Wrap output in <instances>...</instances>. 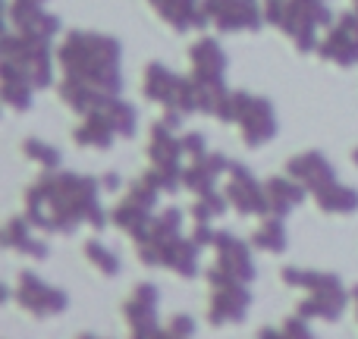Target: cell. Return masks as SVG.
Wrapping results in <instances>:
<instances>
[{"label":"cell","mask_w":358,"mask_h":339,"mask_svg":"<svg viewBox=\"0 0 358 339\" xmlns=\"http://www.w3.org/2000/svg\"><path fill=\"white\" fill-rule=\"evenodd\" d=\"M101 179L85 173H57L44 170L25 192V217L41 233H76L79 226L104 229L110 214L101 204Z\"/></svg>","instance_id":"1"},{"label":"cell","mask_w":358,"mask_h":339,"mask_svg":"<svg viewBox=\"0 0 358 339\" xmlns=\"http://www.w3.org/2000/svg\"><path fill=\"white\" fill-rule=\"evenodd\" d=\"M120 60H123V44L104 31H66V38L57 48V63L63 66V75H73V79L85 82L110 98L123 94Z\"/></svg>","instance_id":"2"},{"label":"cell","mask_w":358,"mask_h":339,"mask_svg":"<svg viewBox=\"0 0 358 339\" xmlns=\"http://www.w3.org/2000/svg\"><path fill=\"white\" fill-rule=\"evenodd\" d=\"M330 0H264L267 25L289 35L299 54H317L321 29H330L336 22Z\"/></svg>","instance_id":"3"},{"label":"cell","mask_w":358,"mask_h":339,"mask_svg":"<svg viewBox=\"0 0 358 339\" xmlns=\"http://www.w3.org/2000/svg\"><path fill=\"white\" fill-rule=\"evenodd\" d=\"M220 123L227 126H239L242 129V145L252 151L264 148L267 142H273L280 132V120L273 110V101L264 94H252V92H229L227 104L217 110Z\"/></svg>","instance_id":"4"},{"label":"cell","mask_w":358,"mask_h":339,"mask_svg":"<svg viewBox=\"0 0 358 339\" xmlns=\"http://www.w3.org/2000/svg\"><path fill=\"white\" fill-rule=\"evenodd\" d=\"M0 54L3 60H13L25 75L31 79V85L41 92V88L54 85V57L57 50H50V41L44 38H31L19 29H10L0 41Z\"/></svg>","instance_id":"5"},{"label":"cell","mask_w":358,"mask_h":339,"mask_svg":"<svg viewBox=\"0 0 358 339\" xmlns=\"http://www.w3.org/2000/svg\"><path fill=\"white\" fill-rule=\"evenodd\" d=\"M16 305L25 308L31 317L44 321V317H57L69 308V296L60 289V286L48 283L41 280L35 271H22L19 273V283H16Z\"/></svg>","instance_id":"6"},{"label":"cell","mask_w":358,"mask_h":339,"mask_svg":"<svg viewBox=\"0 0 358 339\" xmlns=\"http://www.w3.org/2000/svg\"><path fill=\"white\" fill-rule=\"evenodd\" d=\"M223 195H227L229 208L239 210L242 217L271 214V201H267L264 182H258V176L239 161H233V167L227 173V189H223Z\"/></svg>","instance_id":"7"},{"label":"cell","mask_w":358,"mask_h":339,"mask_svg":"<svg viewBox=\"0 0 358 339\" xmlns=\"http://www.w3.org/2000/svg\"><path fill=\"white\" fill-rule=\"evenodd\" d=\"M204 13H208L210 25L217 31H258L267 25L264 3L258 0H201Z\"/></svg>","instance_id":"8"},{"label":"cell","mask_w":358,"mask_h":339,"mask_svg":"<svg viewBox=\"0 0 358 339\" xmlns=\"http://www.w3.org/2000/svg\"><path fill=\"white\" fill-rule=\"evenodd\" d=\"M317 54H321V60L336 63L343 69L358 66V10L355 6L336 16V22L330 25L327 35L317 44Z\"/></svg>","instance_id":"9"},{"label":"cell","mask_w":358,"mask_h":339,"mask_svg":"<svg viewBox=\"0 0 358 339\" xmlns=\"http://www.w3.org/2000/svg\"><path fill=\"white\" fill-rule=\"evenodd\" d=\"M157 305H161V289L155 283H138L132 289L129 302L123 305V317L129 324L136 339H161L167 336L164 327L157 324Z\"/></svg>","instance_id":"10"},{"label":"cell","mask_w":358,"mask_h":339,"mask_svg":"<svg viewBox=\"0 0 358 339\" xmlns=\"http://www.w3.org/2000/svg\"><path fill=\"white\" fill-rule=\"evenodd\" d=\"M252 242L239 239L233 229H217V242H214V252H217V261L223 271L229 273L233 280L239 283H255L258 277V267H255V258H252Z\"/></svg>","instance_id":"11"},{"label":"cell","mask_w":358,"mask_h":339,"mask_svg":"<svg viewBox=\"0 0 358 339\" xmlns=\"http://www.w3.org/2000/svg\"><path fill=\"white\" fill-rule=\"evenodd\" d=\"M248 308H252V292H248V283H233V286L210 289L208 324L210 327H236V324L245 321Z\"/></svg>","instance_id":"12"},{"label":"cell","mask_w":358,"mask_h":339,"mask_svg":"<svg viewBox=\"0 0 358 339\" xmlns=\"http://www.w3.org/2000/svg\"><path fill=\"white\" fill-rule=\"evenodd\" d=\"M352 302L349 289L343 283L336 286H324V289H315L296 305L299 315L308 317V321H327V324H336L343 315H346V305Z\"/></svg>","instance_id":"13"},{"label":"cell","mask_w":358,"mask_h":339,"mask_svg":"<svg viewBox=\"0 0 358 339\" xmlns=\"http://www.w3.org/2000/svg\"><path fill=\"white\" fill-rule=\"evenodd\" d=\"M233 161L227 154H217V151H204V154L192 157V164L182 170V189H189L192 195H204V192L217 189V179L223 173H229Z\"/></svg>","instance_id":"14"},{"label":"cell","mask_w":358,"mask_h":339,"mask_svg":"<svg viewBox=\"0 0 358 339\" xmlns=\"http://www.w3.org/2000/svg\"><path fill=\"white\" fill-rule=\"evenodd\" d=\"M286 173H289L292 179H299V182H302L311 195H315V192H321L324 185L336 182V167L327 161V154H321V151H305V154L289 157Z\"/></svg>","instance_id":"15"},{"label":"cell","mask_w":358,"mask_h":339,"mask_svg":"<svg viewBox=\"0 0 358 339\" xmlns=\"http://www.w3.org/2000/svg\"><path fill=\"white\" fill-rule=\"evenodd\" d=\"M155 13L176 31H204L210 25L208 13H204L201 0H148Z\"/></svg>","instance_id":"16"},{"label":"cell","mask_w":358,"mask_h":339,"mask_svg":"<svg viewBox=\"0 0 358 339\" xmlns=\"http://www.w3.org/2000/svg\"><path fill=\"white\" fill-rule=\"evenodd\" d=\"M35 223L29 220V217H13V220H6L3 226V248H10V252H19L25 254V258H35V261H48L50 258V245L44 239H38L35 236Z\"/></svg>","instance_id":"17"},{"label":"cell","mask_w":358,"mask_h":339,"mask_svg":"<svg viewBox=\"0 0 358 339\" xmlns=\"http://www.w3.org/2000/svg\"><path fill=\"white\" fill-rule=\"evenodd\" d=\"M189 60H192V75H198V79H227L229 60L217 38L201 35L189 48Z\"/></svg>","instance_id":"18"},{"label":"cell","mask_w":358,"mask_h":339,"mask_svg":"<svg viewBox=\"0 0 358 339\" xmlns=\"http://www.w3.org/2000/svg\"><path fill=\"white\" fill-rule=\"evenodd\" d=\"M264 192H267V201H271V214H277V217H289L292 210L311 195L299 179L289 176V173L264 179Z\"/></svg>","instance_id":"19"},{"label":"cell","mask_w":358,"mask_h":339,"mask_svg":"<svg viewBox=\"0 0 358 339\" xmlns=\"http://www.w3.org/2000/svg\"><path fill=\"white\" fill-rule=\"evenodd\" d=\"M0 79H3V85H0L3 104L13 107V110H29L31 101H35V92H38V88L31 85L29 75H25L13 60H0Z\"/></svg>","instance_id":"20"},{"label":"cell","mask_w":358,"mask_h":339,"mask_svg":"<svg viewBox=\"0 0 358 339\" xmlns=\"http://www.w3.org/2000/svg\"><path fill=\"white\" fill-rule=\"evenodd\" d=\"M57 94H60L63 104H66L73 113H79V117H88V113L98 110V107L110 98V94L98 92V88L73 79V75H63V82H57Z\"/></svg>","instance_id":"21"},{"label":"cell","mask_w":358,"mask_h":339,"mask_svg":"<svg viewBox=\"0 0 358 339\" xmlns=\"http://www.w3.org/2000/svg\"><path fill=\"white\" fill-rule=\"evenodd\" d=\"M198 254H201V245H198L192 236H179V239H173L164 248V267L173 271L176 277H182V280H195L198 273H201Z\"/></svg>","instance_id":"22"},{"label":"cell","mask_w":358,"mask_h":339,"mask_svg":"<svg viewBox=\"0 0 358 339\" xmlns=\"http://www.w3.org/2000/svg\"><path fill=\"white\" fill-rule=\"evenodd\" d=\"M117 138H120V136L113 132V126L107 123L101 113H88V117H82V123L73 129V142L79 145V148L110 151Z\"/></svg>","instance_id":"23"},{"label":"cell","mask_w":358,"mask_h":339,"mask_svg":"<svg viewBox=\"0 0 358 339\" xmlns=\"http://www.w3.org/2000/svg\"><path fill=\"white\" fill-rule=\"evenodd\" d=\"M151 217H155V210L151 208H145L142 201H136V198H120L117 204H113V210H110V223L117 229H123L126 236H136V233H142L145 226L151 223Z\"/></svg>","instance_id":"24"},{"label":"cell","mask_w":358,"mask_h":339,"mask_svg":"<svg viewBox=\"0 0 358 339\" xmlns=\"http://www.w3.org/2000/svg\"><path fill=\"white\" fill-rule=\"evenodd\" d=\"M248 242H252L258 252H264V254H283L286 248H289V233H286L283 217H277V214L261 217L258 229L252 233V239Z\"/></svg>","instance_id":"25"},{"label":"cell","mask_w":358,"mask_h":339,"mask_svg":"<svg viewBox=\"0 0 358 339\" xmlns=\"http://www.w3.org/2000/svg\"><path fill=\"white\" fill-rule=\"evenodd\" d=\"M92 113H101V117L113 126V132H117L120 138H132L138 132V110L129 104V101L120 98V94L117 98H107L104 104H101L98 110H92Z\"/></svg>","instance_id":"26"},{"label":"cell","mask_w":358,"mask_h":339,"mask_svg":"<svg viewBox=\"0 0 358 339\" xmlns=\"http://www.w3.org/2000/svg\"><path fill=\"white\" fill-rule=\"evenodd\" d=\"M315 201L324 214H355L358 210V189L352 185H343L340 179L330 185H324L321 192H315Z\"/></svg>","instance_id":"27"},{"label":"cell","mask_w":358,"mask_h":339,"mask_svg":"<svg viewBox=\"0 0 358 339\" xmlns=\"http://www.w3.org/2000/svg\"><path fill=\"white\" fill-rule=\"evenodd\" d=\"M179 75L173 69H167L161 60H151L148 66H145V82H142V94L148 101H155V104L164 107V101L170 98V92H173Z\"/></svg>","instance_id":"28"},{"label":"cell","mask_w":358,"mask_h":339,"mask_svg":"<svg viewBox=\"0 0 358 339\" xmlns=\"http://www.w3.org/2000/svg\"><path fill=\"white\" fill-rule=\"evenodd\" d=\"M283 283L292 286V289H305V292H315V289H324V286H336L343 283L340 273H327V271H311V267H283Z\"/></svg>","instance_id":"29"},{"label":"cell","mask_w":358,"mask_h":339,"mask_svg":"<svg viewBox=\"0 0 358 339\" xmlns=\"http://www.w3.org/2000/svg\"><path fill=\"white\" fill-rule=\"evenodd\" d=\"M85 258H88V264H92L94 271H101V277H117V273L123 271V261L117 258V252L107 248L101 239H88L85 242Z\"/></svg>","instance_id":"30"},{"label":"cell","mask_w":358,"mask_h":339,"mask_svg":"<svg viewBox=\"0 0 358 339\" xmlns=\"http://www.w3.org/2000/svg\"><path fill=\"white\" fill-rule=\"evenodd\" d=\"M227 208H229L227 195L214 189V192H204V195H195V204L189 208V214L195 223H210V220L227 214Z\"/></svg>","instance_id":"31"},{"label":"cell","mask_w":358,"mask_h":339,"mask_svg":"<svg viewBox=\"0 0 358 339\" xmlns=\"http://www.w3.org/2000/svg\"><path fill=\"white\" fill-rule=\"evenodd\" d=\"M22 154L29 157V161H35V164H41L44 170H60V164H63V154H60V148L57 145H48V142H41V138H25L22 142Z\"/></svg>","instance_id":"32"},{"label":"cell","mask_w":358,"mask_h":339,"mask_svg":"<svg viewBox=\"0 0 358 339\" xmlns=\"http://www.w3.org/2000/svg\"><path fill=\"white\" fill-rule=\"evenodd\" d=\"M19 31H25V35H31V38H44V41H54V38L63 31V22H60V16H57V13H48V10H44L41 16H35L29 25H22Z\"/></svg>","instance_id":"33"},{"label":"cell","mask_w":358,"mask_h":339,"mask_svg":"<svg viewBox=\"0 0 358 339\" xmlns=\"http://www.w3.org/2000/svg\"><path fill=\"white\" fill-rule=\"evenodd\" d=\"M44 3H48V0H10V10H6V16H10V25H13V29H22V25H29L31 19L44 13Z\"/></svg>","instance_id":"34"},{"label":"cell","mask_w":358,"mask_h":339,"mask_svg":"<svg viewBox=\"0 0 358 339\" xmlns=\"http://www.w3.org/2000/svg\"><path fill=\"white\" fill-rule=\"evenodd\" d=\"M280 330H283V339H311V336H315V333H311V321H308V317H302L299 311L292 317H286Z\"/></svg>","instance_id":"35"},{"label":"cell","mask_w":358,"mask_h":339,"mask_svg":"<svg viewBox=\"0 0 358 339\" xmlns=\"http://www.w3.org/2000/svg\"><path fill=\"white\" fill-rule=\"evenodd\" d=\"M195 330H198V324H195V317L192 315H173L170 317V324L164 327V333L167 336H179V339H189V336H195Z\"/></svg>","instance_id":"36"},{"label":"cell","mask_w":358,"mask_h":339,"mask_svg":"<svg viewBox=\"0 0 358 339\" xmlns=\"http://www.w3.org/2000/svg\"><path fill=\"white\" fill-rule=\"evenodd\" d=\"M182 151L185 157H198L208 151V138H204V132H182Z\"/></svg>","instance_id":"37"},{"label":"cell","mask_w":358,"mask_h":339,"mask_svg":"<svg viewBox=\"0 0 358 339\" xmlns=\"http://www.w3.org/2000/svg\"><path fill=\"white\" fill-rule=\"evenodd\" d=\"M192 239H195L201 248H214V242H217V229L210 226V223H195V229H192Z\"/></svg>","instance_id":"38"},{"label":"cell","mask_w":358,"mask_h":339,"mask_svg":"<svg viewBox=\"0 0 358 339\" xmlns=\"http://www.w3.org/2000/svg\"><path fill=\"white\" fill-rule=\"evenodd\" d=\"M101 185H104V192H120L123 189V176H120L117 170H110V173L101 176Z\"/></svg>","instance_id":"39"},{"label":"cell","mask_w":358,"mask_h":339,"mask_svg":"<svg viewBox=\"0 0 358 339\" xmlns=\"http://www.w3.org/2000/svg\"><path fill=\"white\" fill-rule=\"evenodd\" d=\"M185 120H189V117H185L182 110H170V107H164V123H167V126H173L176 132L182 129V123H185Z\"/></svg>","instance_id":"40"},{"label":"cell","mask_w":358,"mask_h":339,"mask_svg":"<svg viewBox=\"0 0 358 339\" xmlns=\"http://www.w3.org/2000/svg\"><path fill=\"white\" fill-rule=\"evenodd\" d=\"M258 336H261V339H277V336H283V330H277V327H261Z\"/></svg>","instance_id":"41"},{"label":"cell","mask_w":358,"mask_h":339,"mask_svg":"<svg viewBox=\"0 0 358 339\" xmlns=\"http://www.w3.org/2000/svg\"><path fill=\"white\" fill-rule=\"evenodd\" d=\"M352 6H355V10H358V0H352Z\"/></svg>","instance_id":"42"},{"label":"cell","mask_w":358,"mask_h":339,"mask_svg":"<svg viewBox=\"0 0 358 339\" xmlns=\"http://www.w3.org/2000/svg\"><path fill=\"white\" fill-rule=\"evenodd\" d=\"M355 317H358V302H355Z\"/></svg>","instance_id":"43"}]
</instances>
